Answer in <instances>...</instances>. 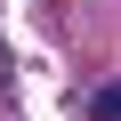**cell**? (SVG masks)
<instances>
[{
    "label": "cell",
    "instance_id": "cell-1",
    "mask_svg": "<svg viewBox=\"0 0 121 121\" xmlns=\"http://www.w3.org/2000/svg\"><path fill=\"white\" fill-rule=\"evenodd\" d=\"M89 113H97V121H121V81H105V89L89 97Z\"/></svg>",
    "mask_w": 121,
    "mask_h": 121
}]
</instances>
